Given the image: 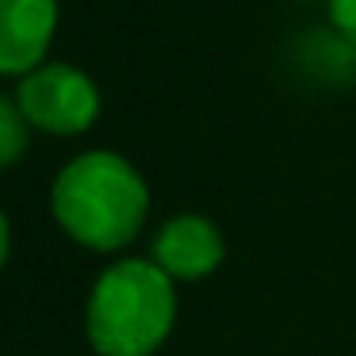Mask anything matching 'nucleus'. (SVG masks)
<instances>
[{"instance_id": "0eeeda50", "label": "nucleus", "mask_w": 356, "mask_h": 356, "mask_svg": "<svg viewBox=\"0 0 356 356\" xmlns=\"http://www.w3.org/2000/svg\"><path fill=\"white\" fill-rule=\"evenodd\" d=\"M330 16L348 42H356V0H330Z\"/></svg>"}, {"instance_id": "423d86ee", "label": "nucleus", "mask_w": 356, "mask_h": 356, "mask_svg": "<svg viewBox=\"0 0 356 356\" xmlns=\"http://www.w3.org/2000/svg\"><path fill=\"white\" fill-rule=\"evenodd\" d=\"M27 119L24 111L16 108V100H0V161L4 165H16L19 154L27 146Z\"/></svg>"}, {"instance_id": "7ed1b4c3", "label": "nucleus", "mask_w": 356, "mask_h": 356, "mask_svg": "<svg viewBox=\"0 0 356 356\" xmlns=\"http://www.w3.org/2000/svg\"><path fill=\"white\" fill-rule=\"evenodd\" d=\"M16 108L24 111L27 123L47 134H81L85 127H92L96 111H100V96L81 70L47 65L19 81Z\"/></svg>"}, {"instance_id": "f03ea898", "label": "nucleus", "mask_w": 356, "mask_h": 356, "mask_svg": "<svg viewBox=\"0 0 356 356\" xmlns=\"http://www.w3.org/2000/svg\"><path fill=\"white\" fill-rule=\"evenodd\" d=\"M177 291L154 261H119L88 295V337L100 356H149L172 330Z\"/></svg>"}, {"instance_id": "39448f33", "label": "nucleus", "mask_w": 356, "mask_h": 356, "mask_svg": "<svg viewBox=\"0 0 356 356\" xmlns=\"http://www.w3.org/2000/svg\"><path fill=\"white\" fill-rule=\"evenodd\" d=\"M58 19L54 0H0V70L27 73L50 47Z\"/></svg>"}, {"instance_id": "f257e3e1", "label": "nucleus", "mask_w": 356, "mask_h": 356, "mask_svg": "<svg viewBox=\"0 0 356 356\" xmlns=\"http://www.w3.org/2000/svg\"><path fill=\"white\" fill-rule=\"evenodd\" d=\"M54 218L88 249H123L142 230L149 195L142 177L115 154L70 161L50 192Z\"/></svg>"}, {"instance_id": "20e7f679", "label": "nucleus", "mask_w": 356, "mask_h": 356, "mask_svg": "<svg viewBox=\"0 0 356 356\" xmlns=\"http://www.w3.org/2000/svg\"><path fill=\"white\" fill-rule=\"evenodd\" d=\"M222 261V234L200 215H177L154 241V264L169 280H200Z\"/></svg>"}]
</instances>
